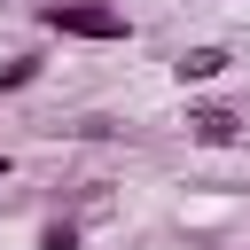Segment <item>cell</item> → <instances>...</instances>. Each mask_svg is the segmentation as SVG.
<instances>
[{
  "label": "cell",
  "instance_id": "6",
  "mask_svg": "<svg viewBox=\"0 0 250 250\" xmlns=\"http://www.w3.org/2000/svg\"><path fill=\"white\" fill-rule=\"evenodd\" d=\"M8 180H16V156H0V188H8Z\"/></svg>",
  "mask_w": 250,
  "mask_h": 250
},
{
  "label": "cell",
  "instance_id": "5",
  "mask_svg": "<svg viewBox=\"0 0 250 250\" xmlns=\"http://www.w3.org/2000/svg\"><path fill=\"white\" fill-rule=\"evenodd\" d=\"M31 250H86V227H78L70 211H55V219H39V234H31Z\"/></svg>",
  "mask_w": 250,
  "mask_h": 250
},
{
  "label": "cell",
  "instance_id": "7",
  "mask_svg": "<svg viewBox=\"0 0 250 250\" xmlns=\"http://www.w3.org/2000/svg\"><path fill=\"white\" fill-rule=\"evenodd\" d=\"M188 250H219V242H188Z\"/></svg>",
  "mask_w": 250,
  "mask_h": 250
},
{
  "label": "cell",
  "instance_id": "3",
  "mask_svg": "<svg viewBox=\"0 0 250 250\" xmlns=\"http://www.w3.org/2000/svg\"><path fill=\"white\" fill-rule=\"evenodd\" d=\"M219 78H234V47H227V39H195V47L172 55V86H180V94H188V86H219Z\"/></svg>",
  "mask_w": 250,
  "mask_h": 250
},
{
  "label": "cell",
  "instance_id": "4",
  "mask_svg": "<svg viewBox=\"0 0 250 250\" xmlns=\"http://www.w3.org/2000/svg\"><path fill=\"white\" fill-rule=\"evenodd\" d=\"M47 78V47H16V55H0V102L8 94H31Z\"/></svg>",
  "mask_w": 250,
  "mask_h": 250
},
{
  "label": "cell",
  "instance_id": "2",
  "mask_svg": "<svg viewBox=\"0 0 250 250\" xmlns=\"http://www.w3.org/2000/svg\"><path fill=\"white\" fill-rule=\"evenodd\" d=\"M180 133H188V148H242L250 141V109H234V102H188Z\"/></svg>",
  "mask_w": 250,
  "mask_h": 250
},
{
  "label": "cell",
  "instance_id": "1",
  "mask_svg": "<svg viewBox=\"0 0 250 250\" xmlns=\"http://www.w3.org/2000/svg\"><path fill=\"white\" fill-rule=\"evenodd\" d=\"M31 23L47 39H78V47H133V31H141L125 16V0H39Z\"/></svg>",
  "mask_w": 250,
  "mask_h": 250
}]
</instances>
